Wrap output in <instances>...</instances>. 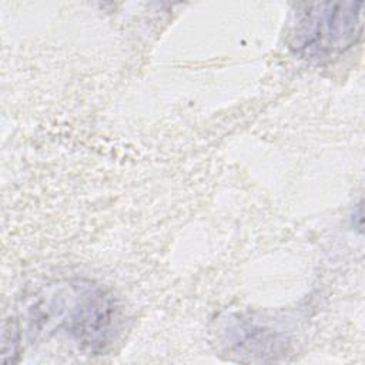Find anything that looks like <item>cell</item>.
<instances>
[{
  "instance_id": "obj_1",
  "label": "cell",
  "mask_w": 365,
  "mask_h": 365,
  "mask_svg": "<svg viewBox=\"0 0 365 365\" xmlns=\"http://www.w3.org/2000/svg\"><path fill=\"white\" fill-rule=\"evenodd\" d=\"M361 1L301 6L291 23L288 44L299 57L322 61L349 50L361 37Z\"/></svg>"
},
{
  "instance_id": "obj_2",
  "label": "cell",
  "mask_w": 365,
  "mask_h": 365,
  "mask_svg": "<svg viewBox=\"0 0 365 365\" xmlns=\"http://www.w3.org/2000/svg\"><path fill=\"white\" fill-rule=\"evenodd\" d=\"M61 307L60 328L91 351L107 345L117 329L118 312L111 295L103 288L77 282L68 284L57 298Z\"/></svg>"
},
{
  "instance_id": "obj_3",
  "label": "cell",
  "mask_w": 365,
  "mask_h": 365,
  "mask_svg": "<svg viewBox=\"0 0 365 365\" xmlns=\"http://www.w3.org/2000/svg\"><path fill=\"white\" fill-rule=\"evenodd\" d=\"M232 341L228 339L230 351H234L235 355H250L251 359L254 356H261L264 361V355L277 354V348L281 344L277 334L272 332L271 328L248 321L241 319L235 321L232 329Z\"/></svg>"
}]
</instances>
